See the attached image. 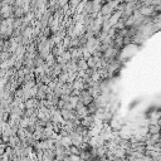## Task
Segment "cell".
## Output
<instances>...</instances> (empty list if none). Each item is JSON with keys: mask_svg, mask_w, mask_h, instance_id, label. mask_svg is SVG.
<instances>
[{"mask_svg": "<svg viewBox=\"0 0 161 161\" xmlns=\"http://www.w3.org/2000/svg\"><path fill=\"white\" fill-rule=\"evenodd\" d=\"M140 13H141L142 17L149 18L150 15H152V14H155V13H156V8H154V6H141Z\"/></svg>", "mask_w": 161, "mask_h": 161, "instance_id": "7a4b0ae2", "label": "cell"}, {"mask_svg": "<svg viewBox=\"0 0 161 161\" xmlns=\"http://www.w3.org/2000/svg\"><path fill=\"white\" fill-rule=\"evenodd\" d=\"M78 98H79V101L82 102L86 107L89 106V104L93 102V96L91 95V92H89L88 89H84V91L80 92V95L78 96Z\"/></svg>", "mask_w": 161, "mask_h": 161, "instance_id": "6da1fadb", "label": "cell"}, {"mask_svg": "<svg viewBox=\"0 0 161 161\" xmlns=\"http://www.w3.org/2000/svg\"><path fill=\"white\" fill-rule=\"evenodd\" d=\"M160 131H161V126H160L159 124L151 125V126L149 127V135H159Z\"/></svg>", "mask_w": 161, "mask_h": 161, "instance_id": "3957f363", "label": "cell"}]
</instances>
